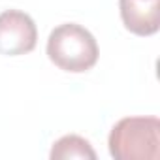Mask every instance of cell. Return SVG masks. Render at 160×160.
<instances>
[{
	"mask_svg": "<svg viewBox=\"0 0 160 160\" xmlns=\"http://www.w3.org/2000/svg\"><path fill=\"white\" fill-rule=\"evenodd\" d=\"M47 57L64 72L81 73L96 64L98 43L94 36L81 25L64 23L49 34Z\"/></svg>",
	"mask_w": 160,
	"mask_h": 160,
	"instance_id": "7a4b0ae2",
	"label": "cell"
},
{
	"mask_svg": "<svg viewBox=\"0 0 160 160\" xmlns=\"http://www.w3.org/2000/svg\"><path fill=\"white\" fill-rule=\"evenodd\" d=\"M51 160H68V158H81V160H94L96 152L91 143L79 136H64L53 143Z\"/></svg>",
	"mask_w": 160,
	"mask_h": 160,
	"instance_id": "5b68a950",
	"label": "cell"
},
{
	"mask_svg": "<svg viewBox=\"0 0 160 160\" xmlns=\"http://www.w3.org/2000/svg\"><path fill=\"white\" fill-rule=\"evenodd\" d=\"M124 27L138 36L156 34L160 28V0H119Z\"/></svg>",
	"mask_w": 160,
	"mask_h": 160,
	"instance_id": "277c9868",
	"label": "cell"
},
{
	"mask_svg": "<svg viewBox=\"0 0 160 160\" xmlns=\"http://www.w3.org/2000/svg\"><path fill=\"white\" fill-rule=\"evenodd\" d=\"M38 30L30 15L19 10L0 13V55H27L36 47Z\"/></svg>",
	"mask_w": 160,
	"mask_h": 160,
	"instance_id": "3957f363",
	"label": "cell"
},
{
	"mask_svg": "<svg viewBox=\"0 0 160 160\" xmlns=\"http://www.w3.org/2000/svg\"><path fill=\"white\" fill-rule=\"evenodd\" d=\"M160 121L156 117H124L109 134V154L117 160H156L160 156Z\"/></svg>",
	"mask_w": 160,
	"mask_h": 160,
	"instance_id": "6da1fadb",
	"label": "cell"
}]
</instances>
